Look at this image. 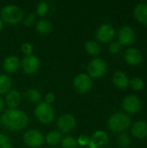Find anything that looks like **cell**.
Instances as JSON below:
<instances>
[{"instance_id":"8d00e7d4","label":"cell","mask_w":147,"mask_h":148,"mask_svg":"<svg viewBox=\"0 0 147 148\" xmlns=\"http://www.w3.org/2000/svg\"><path fill=\"white\" fill-rule=\"evenodd\" d=\"M49 148H55V147H49Z\"/></svg>"},{"instance_id":"5b68a950","label":"cell","mask_w":147,"mask_h":148,"mask_svg":"<svg viewBox=\"0 0 147 148\" xmlns=\"http://www.w3.org/2000/svg\"><path fill=\"white\" fill-rule=\"evenodd\" d=\"M88 73L90 78L100 79L107 73V63L101 58H94L88 65Z\"/></svg>"},{"instance_id":"603a6c76","label":"cell","mask_w":147,"mask_h":148,"mask_svg":"<svg viewBox=\"0 0 147 148\" xmlns=\"http://www.w3.org/2000/svg\"><path fill=\"white\" fill-rule=\"evenodd\" d=\"M12 85V81L7 75H0V95L7 94Z\"/></svg>"},{"instance_id":"d590c367","label":"cell","mask_w":147,"mask_h":148,"mask_svg":"<svg viewBox=\"0 0 147 148\" xmlns=\"http://www.w3.org/2000/svg\"><path fill=\"white\" fill-rule=\"evenodd\" d=\"M3 21L0 19V31L3 29Z\"/></svg>"},{"instance_id":"e0dca14e","label":"cell","mask_w":147,"mask_h":148,"mask_svg":"<svg viewBox=\"0 0 147 148\" xmlns=\"http://www.w3.org/2000/svg\"><path fill=\"white\" fill-rule=\"evenodd\" d=\"M133 16L136 20L144 24L147 25V3H139L136 4L133 10Z\"/></svg>"},{"instance_id":"83f0119b","label":"cell","mask_w":147,"mask_h":148,"mask_svg":"<svg viewBox=\"0 0 147 148\" xmlns=\"http://www.w3.org/2000/svg\"><path fill=\"white\" fill-rule=\"evenodd\" d=\"M48 10H49V4L46 2L42 1L38 3L36 8V14H38L40 16H44L48 13Z\"/></svg>"},{"instance_id":"7c38bea8","label":"cell","mask_w":147,"mask_h":148,"mask_svg":"<svg viewBox=\"0 0 147 148\" xmlns=\"http://www.w3.org/2000/svg\"><path fill=\"white\" fill-rule=\"evenodd\" d=\"M135 30L131 26H123L118 33L119 42L124 46H129L133 43L135 40Z\"/></svg>"},{"instance_id":"52a82bcc","label":"cell","mask_w":147,"mask_h":148,"mask_svg":"<svg viewBox=\"0 0 147 148\" xmlns=\"http://www.w3.org/2000/svg\"><path fill=\"white\" fill-rule=\"evenodd\" d=\"M56 125L61 134H68L75 127L76 120L73 114H64L58 118Z\"/></svg>"},{"instance_id":"44dd1931","label":"cell","mask_w":147,"mask_h":148,"mask_svg":"<svg viewBox=\"0 0 147 148\" xmlns=\"http://www.w3.org/2000/svg\"><path fill=\"white\" fill-rule=\"evenodd\" d=\"M46 140V142L48 145L52 146L54 147L55 146L58 145L62 141V134L58 131H51L47 134L46 137L44 138Z\"/></svg>"},{"instance_id":"8992f818","label":"cell","mask_w":147,"mask_h":148,"mask_svg":"<svg viewBox=\"0 0 147 148\" xmlns=\"http://www.w3.org/2000/svg\"><path fill=\"white\" fill-rule=\"evenodd\" d=\"M23 141L29 147H40L44 141V136L42 133L36 129H29L23 134Z\"/></svg>"},{"instance_id":"3957f363","label":"cell","mask_w":147,"mask_h":148,"mask_svg":"<svg viewBox=\"0 0 147 148\" xmlns=\"http://www.w3.org/2000/svg\"><path fill=\"white\" fill-rule=\"evenodd\" d=\"M1 20L10 24H16L23 21V12L20 7L15 4L5 5L0 11Z\"/></svg>"},{"instance_id":"8fae6325","label":"cell","mask_w":147,"mask_h":148,"mask_svg":"<svg viewBox=\"0 0 147 148\" xmlns=\"http://www.w3.org/2000/svg\"><path fill=\"white\" fill-rule=\"evenodd\" d=\"M123 109L128 114H136L141 109V101L134 95H127L122 101Z\"/></svg>"},{"instance_id":"277c9868","label":"cell","mask_w":147,"mask_h":148,"mask_svg":"<svg viewBox=\"0 0 147 148\" xmlns=\"http://www.w3.org/2000/svg\"><path fill=\"white\" fill-rule=\"evenodd\" d=\"M34 114L37 121L42 124H49L55 119V111L51 105L45 102L37 104L34 110Z\"/></svg>"},{"instance_id":"4316f807","label":"cell","mask_w":147,"mask_h":148,"mask_svg":"<svg viewBox=\"0 0 147 148\" xmlns=\"http://www.w3.org/2000/svg\"><path fill=\"white\" fill-rule=\"evenodd\" d=\"M118 144L121 148H127L131 145V139L126 134H120L118 137Z\"/></svg>"},{"instance_id":"ffe728a7","label":"cell","mask_w":147,"mask_h":148,"mask_svg":"<svg viewBox=\"0 0 147 148\" xmlns=\"http://www.w3.org/2000/svg\"><path fill=\"white\" fill-rule=\"evenodd\" d=\"M23 97L26 101L31 103H37L41 101L42 95L36 88H29L24 92Z\"/></svg>"},{"instance_id":"d6986e66","label":"cell","mask_w":147,"mask_h":148,"mask_svg":"<svg viewBox=\"0 0 147 148\" xmlns=\"http://www.w3.org/2000/svg\"><path fill=\"white\" fill-rule=\"evenodd\" d=\"M22 100V96L17 90H10L5 96V104L10 108H16Z\"/></svg>"},{"instance_id":"ac0fdd59","label":"cell","mask_w":147,"mask_h":148,"mask_svg":"<svg viewBox=\"0 0 147 148\" xmlns=\"http://www.w3.org/2000/svg\"><path fill=\"white\" fill-rule=\"evenodd\" d=\"M113 83L119 88L125 89L129 86V78L127 75L122 71H116L113 73V77H112Z\"/></svg>"},{"instance_id":"9a60e30c","label":"cell","mask_w":147,"mask_h":148,"mask_svg":"<svg viewBox=\"0 0 147 148\" xmlns=\"http://www.w3.org/2000/svg\"><path fill=\"white\" fill-rule=\"evenodd\" d=\"M132 134L134 138L143 140L147 138V122L145 121H139L132 127Z\"/></svg>"},{"instance_id":"d4e9b609","label":"cell","mask_w":147,"mask_h":148,"mask_svg":"<svg viewBox=\"0 0 147 148\" xmlns=\"http://www.w3.org/2000/svg\"><path fill=\"white\" fill-rule=\"evenodd\" d=\"M62 147V148H77L78 147V144H77V140L72 137V136H66L63 139H62L61 141Z\"/></svg>"},{"instance_id":"f1b7e54d","label":"cell","mask_w":147,"mask_h":148,"mask_svg":"<svg viewBox=\"0 0 147 148\" xmlns=\"http://www.w3.org/2000/svg\"><path fill=\"white\" fill-rule=\"evenodd\" d=\"M11 147H12V144L10 138L3 134H0V148Z\"/></svg>"},{"instance_id":"7402d4cb","label":"cell","mask_w":147,"mask_h":148,"mask_svg":"<svg viewBox=\"0 0 147 148\" xmlns=\"http://www.w3.org/2000/svg\"><path fill=\"white\" fill-rule=\"evenodd\" d=\"M36 29L42 35H47L52 30V24L47 19H41L37 22Z\"/></svg>"},{"instance_id":"7a4b0ae2","label":"cell","mask_w":147,"mask_h":148,"mask_svg":"<svg viewBox=\"0 0 147 148\" xmlns=\"http://www.w3.org/2000/svg\"><path fill=\"white\" fill-rule=\"evenodd\" d=\"M108 127L114 133H122L131 125V118L125 113H115L110 116L107 121Z\"/></svg>"},{"instance_id":"2e32d148","label":"cell","mask_w":147,"mask_h":148,"mask_svg":"<svg viewBox=\"0 0 147 148\" xmlns=\"http://www.w3.org/2000/svg\"><path fill=\"white\" fill-rule=\"evenodd\" d=\"M21 65L19 58L16 56H10L6 57L3 62V68L8 73L16 72Z\"/></svg>"},{"instance_id":"1f68e13d","label":"cell","mask_w":147,"mask_h":148,"mask_svg":"<svg viewBox=\"0 0 147 148\" xmlns=\"http://www.w3.org/2000/svg\"><path fill=\"white\" fill-rule=\"evenodd\" d=\"M121 46L122 45L118 41L113 42L109 45V51L113 54H117L121 50Z\"/></svg>"},{"instance_id":"f546056e","label":"cell","mask_w":147,"mask_h":148,"mask_svg":"<svg viewBox=\"0 0 147 148\" xmlns=\"http://www.w3.org/2000/svg\"><path fill=\"white\" fill-rule=\"evenodd\" d=\"M21 50L26 56L33 55V46L29 42H23L21 46Z\"/></svg>"},{"instance_id":"ba28073f","label":"cell","mask_w":147,"mask_h":148,"mask_svg":"<svg viewBox=\"0 0 147 148\" xmlns=\"http://www.w3.org/2000/svg\"><path fill=\"white\" fill-rule=\"evenodd\" d=\"M75 89L81 94H87L92 88V80L88 75L81 73L77 75L74 80Z\"/></svg>"},{"instance_id":"6da1fadb","label":"cell","mask_w":147,"mask_h":148,"mask_svg":"<svg viewBox=\"0 0 147 148\" xmlns=\"http://www.w3.org/2000/svg\"><path fill=\"white\" fill-rule=\"evenodd\" d=\"M29 118L22 110L16 108H9L2 114L0 124L6 129L11 131H19L27 127Z\"/></svg>"},{"instance_id":"4fadbf2b","label":"cell","mask_w":147,"mask_h":148,"mask_svg":"<svg viewBox=\"0 0 147 148\" xmlns=\"http://www.w3.org/2000/svg\"><path fill=\"white\" fill-rule=\"evenodd\" d=\"M22 69L28 75L35 74L40 67V60L36 56L31 55L25 56L22 61Z\"/></svg>"},{"instance_id":"e575fe53","label":"cell","mask_w":147,"mask_h":148,"mask_svg":"<svg viewBox=\"0 0 147 148\" xmlns=\"http://www.w3.org/2000/svg\"><path fill=\"white\" fill-rule=\"evenodd\" d=\"M4 101L0 98V111H2L3 109V108H4Z\"/></svg>"},{"instance_id":"5bb4252c","label":"cell","mask_w":147,"mask_h":148,"mask_svg":"<svg viewBox=\"0 0 147 148\" xmlns=\"http://www.w3.org/2000/svg\"><path fill=\"white\" fill-rule=\"evenodd\" d=\"M125 60L128 64L133 66H137L142 62L143 56L138 49L129 48L125 52Z\"/></svg>"},{"instance_id":"30bf717a","label":"cell","mask_w":147,"mask_h":148,"mask_svg":"<svg viewBox=\"0 0 147 148\" xmlns=\"http://www.w3.org/2000/svg\"><path fill=\"white\" fill-rule=\"evenodd\" d=\"M114 35H115V30L111 24L103 23L98 28L95 36L99 42L102 43H107L114 37Z\"/></svg>"},{"instance_id":"cb8c5ba5","label":"cell","mask_w":147,"mask_h":148,"mask_svg":"<svg viewBox=\"0 0 147 148\" xmlns=\"http://www.w3.org/2000/svg\"><path fill=\"white\" fill-rule=\"evenodd\" d=\"M85 49L87 53L90 56H96L101 52V46L97 42L94 40H89L85 43Z\"/></svg>"},{"instance_id":"d6a6232c","label":"cell","mask_w":147,"mask_h":148,"mask_svg":"<svg viewBox=\"0 0 147 148\" xmlns=\"http://www.w3.org/2000/svg\"><path fill=\"white\" fill-rule=\"evenodd\" d=\"M89 140H90V138H88L87 135L82 134L79 136V138L77 139V144L78 146H81V147H88Z\"/></svg>"},{"instance_id":"9c48e42d","label":"cell","mask_w":147,"mask_h":148,"mask_svg":"<svg viewBox=\"0 0 147 148\" xmlns=\"http://www.w3.org/2000/svg\"><path fill=\"white\" fill-rule=\"evenodd\" d=\"M108 144L109 139L106 132L98 130L90 138L88 148H107Z\"/></svg>"},{"instance_id":"836d02e7","label":"cell","mask_w":147,"mask_h":148,"mask_svg":"<svg viewBox=\"0 0 147 148\" xmlns=\"http://www.w3.org/2000/svg\"><path fill=\"white\" fill-rule=\"evenodd\" d=\"M45 103H47V104H49V105H51L54 101H55V94L54 93H51V92H49V93H48L46 95H45Z\"/></svg>"},{"instance_id":"4dcf8cb0","label":"cell","mask_w":147,"mask_h":148,"mask_svg":"<svg viewBox=\"0 0 147 148\" xmlns=\"http://www.w3.org/2000/svg\"><path fill=\"white\" fill-rule=\"evenodd\" d=\"M36 13L32 12L30 14H29L26 17H24L23 19V24L25 26H31L34 23H35V20H36Z\"/></svg>"},{"instance_id":"484cf974","label":"cell","mask_w":147,"mask_h":148,"mask_svg":"<svg viewBox=\"0 0 147 148\" xmlns=\"http://www.w3.org/2000/svg\"><path fill=\"white\" fill-rule=\"evenodd\" d=\"M129 85L131 86V88L133 90L136 91H139L141 90L144 86H145V82L143 81V79L139 78V77H133L130 80L129 82Z\"/></svg>"}]
</instances>
